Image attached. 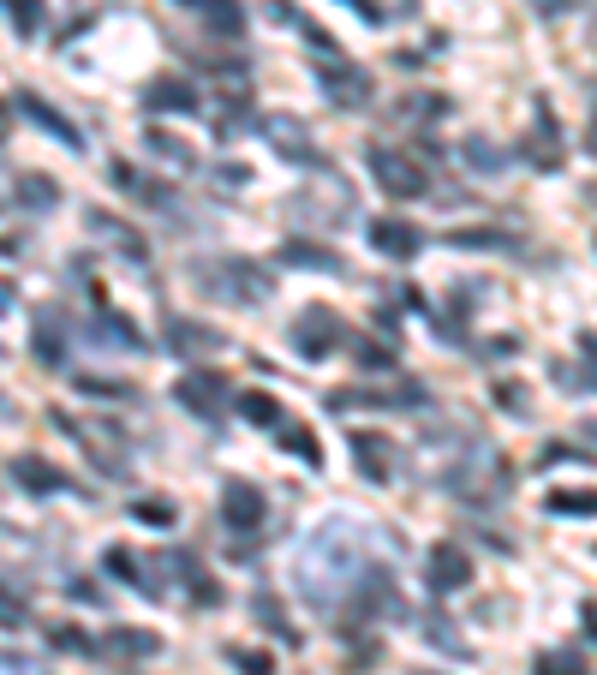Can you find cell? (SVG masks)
Here are the masks:
<instances>
[{"label": "cell", "mask_w": 597, "mask_h": 675, "mask_svg": "<svg viewBox=\"0 0 597 675\" xmlns=\"http://www.w3.org/2000/svg\"><path fill=\"white\" fill-rule=\"evenodd\" d=\"M227 664H234L239 675H275V664H270V652H258V646H246V652H227Z\"/></svg>", "instance_id": "38"}, {"label": "cell", "mask_w": 597, "mask_h": 675, "mask_svg": "<svg viewBox=\"0 0 597 675\" xmlns=\"http://www.w3.org/2000/svg\"><path fill=\"white\" fill-rule=\"evenodd\" d=\"M192 282L210 293V299H227V305H263L270 299V270L251 258H198L192 263Z\"/></svg>", "instance_id": "2"}, {"label": "cell", "mask_w": 597, "mask_h": 675, "mask_svg": "<svg viewBox=\"0 0 597 675\" xmlns=\"http://www.w3.org/2000/svg\"><path fill=\"white\" fill-rule=\"evenodd\" d=\"M287 335H294V353H299V359H329L335 347H347V323H341L329 305H305Z\"/></svg>", "instance_id": "4"}, {"label": "cell", "mask_w": 597, "mask_h": 675, "mask_svg": "<svg viewBox=\"0 0 597 675\" xmlns=\"http://www.w3.org/2000/svg\"><path fill=\"white\" fill-rule=\"evenodd\" d=\"M353 7H359V12H365V19H371V24H377V19H383V12H377V7H371V0H353Z\"/></svg>", "instance_id": "45"}, {"label": "cell", "mask_w": 597, "mask_h": 675, "mask_svg": "<svg viewBox=\"0 0 597 675\" xmlns=\"http://www.w3.org/2000/svg\"><path fill=\"white\" fill-rule=\"evenodd\" d=\"M466 162H473V168H485V174L502 168V156H497V150H485V138H473V144H466Z\"/></svg>", "instance_id": "42"}, {"label": "cell", "mask_w": 597, "mask_h": 675, "mask_svg": "<svg viewBox=\"0 0 597 675\" xmlns=\"http://www.w3.org/2000/svg\"><path fill=\"white\" fill-rule=\"evenodd\" d=\"M55 425L67 430V437L84 442V454H91L102 473H120V466H126V430L120 425H79L72 413H55Z\"/></svg>", "instance_id": "7"}, {"label": "cell", "mask_w": 597, "mask_h": 675, "mask_svg": "<svg viewBox=\"0 0 597 675\" xmlns=\"http://www.w3.org/2000/svg\"><path fill=\"white\" fill-rule=\"evenodd\" d=\"M251 609H258V621H263L270 633H282L287 646H299V633L287 628V609H282V597H275V592H258V597H251Z\"/></svg>", "instance_id": "30"}, {"label": "cell", "mask_w": 597, "mask_h": 675, "mask_svg": "<svg viewBox=\"0 0 597 675\" xmlns=\"http://www.w3.org/2000/svg\"><path fill=\"white\" fill-rule=\"evenodd\" d=\"M323 91H329V102H341V108H365V102H371V72L353 67V60H323Z\"/></svg>", "instance_id": "11"}, {"label": "cell", "mask_w": 597, "mask_h": 675, "mask_svg": "<svg viewBox=\"0 0 597 675\" xmlns=\"http://www.w3.org/2000/svg\"><path fill=\"white\" fill-rule=\"evenodd\" d=\"M586 628H592V640H597V604H586Z\"/></svg>", "instance_id": "47"}, {"label": "cell", "mask_w": 597, "mask_h": 675, "mask_svg": "<svg viewBox=\"0 0 597 675\" xmlns=\"http://www.w3.org/2000/svg\"><path fill=\"white\" fill-rule=\"evenodd\" d=\"M79 394H102V401H132V383H126V377H96V371H84L79 377Z\"/></svg>", "instance_id": "36"}, {"label": "cell", "mask_w": 597, "mask_h": 675, "mask_svg": "<svg viewBox=\"0 0 597 675\" xmlns=\"http://www.w3.org/2000/svg\"><path fill=\"white\" fill-rule=\"evenodd\" d=\"M371 532L359 520H323V526L305 538L299 562H294V585L317 616H335L353 592L371 575Z\"/></svg>", "instance_id": "1"}, {"label": "cell", "mask_w": 597, "mask_h": 675, "mask_svg": "<svg viewBox=\"0 0 597 675\" xmlns=\"http://www.w3.org/2000/svg\"><path fill=\"white\" fill-rule=\"evenodd\" d=\"M7 12H12V31H19V36L43 31V0H7Z\"/></svg>", "instance_id": "37"}, {"label": "cell", "mask_w": 597, "mask_h": 675, "mask_svg": "<svg viewBox=\"0 0 597 675\" xmlns=\"http://www.w3.org/2000/svg\"><path fill=\"white\" fill-rule=\"evenodd\" d=\"M0 675H43V670H36V658H24V652H0Z\"/></svg>", "instance_id": "43"}, {"label": "cell", "mask_w": 597, "mask_h": 675, "mask_svg": "<svg viewBox=\"0 0 597 675\" xmlns=\"http://www.w3.org/2000/svg\"><path fill=\"white\" fill-rule=\"evenodd\" d=\"M24 621H31V597H24V585H19V580L0 575V628L19 633Z\"/></svg>", "instance_id": "26"}, {"label": "cell", "mask_w": 597, "mask_h": 675, "mask_svg": "<svg viewBox=\"0 0 597 675\" xmlns=\"http://www.w3.org/2000/svg\"><path fill=\"white\" fill-rule=\"evenodd\" d=\"M31 353H36L43 365H60V359H67V335H60V323H48V317H43V323H36Z\"/></svg>", "instance_id": "34"}, {"label": "cell", "mask_w": 597, "mask_h": 675, "mask_svg": "<svg viewBox=\"0 0 597 675\" xmlns=\"http://www.w3.org/2000/svg\"><path fill=\"white\" fill-rule=\"evenodd\" d=\"M263 138H270L275 150H282V156H294V162H305V168H317V150H311V132H305V120H294V114H263Z\"/></svg>", "instance_id": "12"}, {"label": "cell", "mask_w": 597, "mask_h": 675, "mask_svg": "<svg viewBox=\"0 0 597 675\" xmlns=\"http://www.w3.org/2000/svg\"><path fill=\"white\" fill-rule=\"evenodd\" d=\"M371 246L395 263H413L418 251H425V234H418L413 222H371Z\"/></svg>", "instance_id": "18"}, {"label": "cell", "mask_w": 597, "mask_h": 675, "mask_svg": "<svg viewBox=\"0 0 597 675\" xmlns=\"http://www.w3.org/2000/svg\"><path fill=\"white\" fill-rule=\"evenodd\" d=\"M282 263H294V270H329V275H347V258L329 246H305V239H287L282 246Z\"/></svg>", "instance_id": "22"}, {"label": "cell", "mask_w": 597, "mask_h": 675, "mask_svg": "<svg viewBox=\"0 0 597 675\" xmlns=\"http://www.w3.org/2000/svg\"><path fill=\"white\" fill-rule=\"evenodd\" d=\"M19 203H24V210H55L60 186L43 180V174H19Z\"/></svg>", "instance_id": "31"}, {"label": "cell", "mask_w": 597, "mask_h": 675, "mask_svg": "<svg viewBox=\"0 0 597 675\" xmlns=\"http://www.w3.org/2000/svg\"><path fill=\"white\" fill-rule=\"evenodd\" d=\"M84 227H91V234L114 251V258H126V263H150V239L138 234L132 222H120L114 210H91V215H84Z\"/></svg>", "instance_id": "8"}, {"label": "cell", "mask_w": 597, "mask_h": 675, "mask_svg": "<svg viewBox=\"0 0 597 675\" xmlns=\"http://www.w3.org/2000/svg\"><path fill=\"white\" fill-rule=\"evenodd\" d=\"M538 675H586V658H580V652H544Z\"/></svg>", "instance_id": "39"}, {"label": "cell", "mask_w": 597, "mask_h": 675, "mask_svg": "<svg viewBox=\"0 0 597 675\" xmlns=\"http://www.w3.org/2000/svg\"><path fill=\"white\" fill-rule=\"evenodd\" d=\"M198 84H186V79H150L144 84V108L150 114H198Z\"/></svg>", "instance_id": "17"}, {"label": "cell", "mask_w": 597, "mask_h": 675, "mask_svg": "<svg viewBox=\"0 0 597 675\" xmlns=\"http://www.w3.org/2000/svg\"><path fill=\"white\" fill-rule=\"evenodd\" d=\"M371 174L389 198H430V168L401 144H371Z\"/></svg>", "instance_id": "3"}, {"label": "cell", "mask_w": 597, "mask_h": 675, "mask_svg": "<svg viewBox=\"0 0 597 675\" xmlns=\"http://www.w3.org/2000/svg\"><path fill=\"white\" fill-rule=\"evenodd\" d=\"M168 347L180 353V359H210V353L227 347V341L215 335V329L192 323V317H168Z\"/></svg>", "instance_id": "16"}, {"label": "cell", "mask_w": 597, "mask_h": 675, "mask_svg": "<svg viewBox=\"0 0 597 675\" xmlns=\"http://www.w3.org/2000/svg\"><path fill=\"white\" fill-rule=\"evenodd\" d=\"M544 508L550 514H597V490H550Z\"/></svg>", "instance_id": "35"}, {"label": "cell", "mask_w": 597, "mask_h": 675, "mask_svg": "<svg viewBox=\"0 0 597 675\" xmlns=\"http://www.w3.org/2000/svg\"><path fill=\"white\" fill-rule=\"evenodd\" d=\"M449 246H461V251H508V234L502 227H454Z\"/></svg>", "instance_id": "32"}, {"label": "cell", "mask_w": 597, "mask_h": 675, "mask_svg": "<svg viewBox=\"0 0 597 675\" xmlns=\"http://www.w3.org/2000/svg\"><path fill=\"white\" fill-rule=\"evenodd\" d=\"M239 418H251V425H282V401H275V394H263V389H246V394H239Z\"/></svg>", "instance_id": "28"}, {"label": "cell", "mask_w": 597, "mask_h": 675, "mask_svg": "<svg viewBox=\"0 0 597 675\" xmlns=\"http://www.w3.org/2000/svg\"><path fill=\"white\" fill-rule=\"evenodd\" d=\"M222 520L234 526V538H258L263 520H270V502L251 478H227L222 484Z\"/></svg>", "instance_id": "6"}, {"label": "cell", "mask_w": 597, "mask_h": 675, "mask_svg": "<svg viewBox=\"0 0 597 675\" xmlns=\"http://www.w3.org/2000/svg\"><path fill=\"white\" fill-rule=\"evenodd\" d=\"M144 150H150V156H162V162H168V168H198L192 144H180V138H174V132H156V126H150V132H144Z\"/></svg>", "instance_id": "27"}, {"label": "cell", "mask_w": 597, "mask_h": 675, "mask_svg": "<svg viewBox=\"0 0 597 675\" xmlns=\"http://www.w3.org/2000/svg\"><path fill=\"white\" fill-rule=\"evenodd\" d=\"M294 215L299 222H317V227H335V222H353V192L347 186H329V198H317V192H299L294 198Z\"/></svg>", "instance_id": "14"}, {"label": "cell", "mask_w": 597, "mask_h": 675, "mask_svg": "<svg viewBox=\"0 0 597 675\" xmlns=\"http://www.w3.org/2000/svg\"><path fill=\"white\" fill-rule=\"evenodd\" d=\"M162 652V633L150 628H108L96 633V652L91 658H108V664H144V658Z\"/></svg>", "instance_id": "9"}, {"label": "cell", "mask_w": 597, "mask_h": 675, "mask_svg": "<svg viewBox=\"0 0 597 675\" xmlns=\"http://www.w3.org/2000/svg\"><path fill=\"white\" fill-rule=\"evenodd\" d=\"M138 520H150V526H174V502H162V496H150V502H132Z\"/></svg>", "instance_id": "41"}, {"label": "cell", "mask_w": 597, "mask_h": 675, "mask_svg": "<svg viewBox=\"0 0 597 675\" xmlns=\"http://www.w3.org/2000/svg\"><path fill=\"white\" fill-rule=\"evenodd\" d=\"M203 24H210V36H239L246 31V7L239 0H203Z\"/></svg>", "instance_id": "25"}, {"label": "cell", "mask_w": 597, "mask_h": 675, "mask_svg": "<svg viewBox=\"0 0 597 675\" xmlns=\"http://www.w3.org/2000/svg\"><path fill=\"white\" fill-rule=\"evenodd\" d=\"M532 7H538V12H562L568 0H532Z\"/></svg>", "instance_id": "46"}, {"label": "cell", "mask_w": 597, "mask_h": 675, "mask_svg": "<svg viewBox=\"0 0 597 675\" xmlns=\"http://www.w3.org/2000/svg\"><path fill=\"white\" fill-rule=\"evenodd\" d=\"M592 150H597V126H592Z\"/></svg>", "instance_id": "52"}, {"label": "cell", "mask_w": 597, "mask_h": 675, "mask_svg": "<svg viewBox=\"0 0 597 675\" xmlns=\"http://www.w3.org/2000/svg\"><path fill=\"white\" fill-rule=\"evenodd\" d=\"M0 311H12V287L7 282H0Z\"/></svg>", "instance_id": "48"}, {"label": "cell", "mask_w": 597, "mask_h": 675, "mask_svg": "<svg viewBox=\"0 0 597 675\" xmlns=\"http://www.w3.org/2000/svg\"><path fill=\"white\" fill-rule=\"evenodd\" d=\"M12 478H19L31 496H60V490H67V473L48 466L43 454H19V461H12Z\"/></svg>", "instance_id": "20"}, {"label": "cell", "mask_w": 597, "mask_h": 675, "mask_svg": "<svg viewBox=\"0 0 597 675\" xmlns=\"http://www.w3.org/2000/svg\"><path fill=\"white\" fill-rule=\"evenodd\" d=\"M91 341H102V347H126V353H144V335H138L126 317H102V335H91Z\"/></svg>", "instance_id": "33"}, {"label": "cell", "mask_w": 597, "mask_h": 675, "mask_svg": "<svg viewBox=\"0 0 597 675\" xmlns=\"http://www.w3.org/2000/svg\"><path fill=\"white\" fill-rule=\"evenodd\" d=\"M275 437H282V449H287V454H299L305 466H317V461H323V449H317V437H311V430H305V425H294V418H282V425H275Z\"/></svg>", "instance_id": "29"}, {"label": "cell", "mask_w": 597, "mask_h": 675, "mask_svg": "<svg viewBox=\"0 0 597 675\" xmlns=\"http://www.w3.org/2000/svg\"><path fill=\"white\" fill-rule=\"evenodd\" d=\"M174 394H180V406H186V413H198L203 425H222L227 406H234V383H227L222 371H198V365L174 383Z\"/></svg>", "instance_id": "5"}, {"label": "cell", "mask_w": 597, "mask_h": 675, "mask_svg": "<svg viewBox=\"0 0 597 675\" xmlns=\"http://www.w3.org/2000/svg\"><path fill=\"white\" fill-rule=\"evenodd\" d=\"M532 120H538V132H532V168L556 174V168H562V126H556V108L538 96V102H532Z\"/></svg>", "instance_id": "13"}, {"label": "cell", "mask_w": 597, "mask_h": 675, "mask_svg": "<svg viewBox=\"0 0 597 675\" xmlns=\"http://www.w3.org/2000/svg\"><path fill=\"white\" fill-rule=\"evenodd\" d=\"M329 406L335 413H353V406H425V389H341V394H329Z\"/></svg>", "instance_id": "19"}, {"label": "cell", "mask_w": 597, "mask_h": 675, "mask_svg": "<svg viewBox=\"0 0 597 675\" xmlns=\"http://www.w3.org/2000/svg\"><path fill=\"white\" fill-rule=\"evenodd\" d=\"M580 347H586V359H597V335H586V341H580Z\"/></svg>", "instance_id": "49"}, {"label": "cell", "mask_w": 597, "mask_h": 675, "mask_svg": "<svg viewBox=\"0 0 597 675\" xmlns=\"http://www.w3.org/2000/svg\"><path fill=\"white\" fill-rule=\"evenodd\" d=\"M114 186H126L138 203H150V210H174V192L162 180H144L138 168H126V162H114Z\"/></svg>", "instance_id": "23"}, {"label": "cell", "mask_w": 597, "mask_h": 675, "mask_svg": "<svg viewBox=\"0 0 597 675\" xmlns=\"http://www.w3.org/2000/svg\"><path fill=\"white\" fill-rule=\"evenodd\" d=\"M586 198H592V203H597V180H592V186H586Z\"/></svg>", "instance_id": "50"}, {"label": "cell", "mask_w": 597, "mask_h": 675, "mask_svg": "<svg viewBox=\"0 0 597 675\" xmlns=\"http://www.w3.org/2000/svg\"><path fill=\"white\" fill-rule=\"evenodd\" d=\"M180 7H203V0H180Z\"/></svg>", "instance_id": "51"}, {"label": "cell", "mask_w": 597, "mask_h": 675, "mask_svg": "<svg viewBox=\"0 0 597 675\" xmlns=\"http://www.w3.org/2000/svg\"><path fill=\"white\" fill-rule=\"evenodd\" d=\"M7 132H12V114H7V102H0V144H7Z\"/></svg>", "instance_id": "44"}, {"label": "cell", "mask_w": 597, "mask_h": 675, "mask_svg": "<svg viewBox=\"0 0 597 675\" xmlns=\"http://www.w3.org/2000/svg\"><path fill=\"white\" fill-rule=\"evenodd\" d=\"M359 365L365 371H383V365H395V347L389 341H359Z\"/></svg>", "instance_id": "40"}, {"label": "cell", "mask_w": 597, "mask_h": 675, "mask_svg": "<svg viewBox=\"0 0 597 675\" xmlns=\"http://www.w3.org/2000/svg\"><path fill=\"white\" fill-rule=\"evenodd\" d=\"M19 108H24V114H31V120H36V126H43V132H55V138H60V144H67V150H84V138H79V126H72V120H67V114H60V108H48V102H43V96H31V91H19Z\"/></svg>", "instance_id": "21"}, {"label": "cell", "mask_w": 597, "mask_h": 675, "mask_svg": "<svg viewBox=\"0 0 597 675\" xmlns=\"http://www.w3.org/2000/svg\"><path fill=\"white\" fill-rule=\"evenodd\" d=\"M473 580V556L461 550V544H430V556H425V585L430 592H461V585Z\"/></svg>", "instance_id": "10"}, {"label": "cell", "mask_w": 597, "mask_h": 675, "mask_svg": "<svg viewBox=\"0 0 597 675\" xmlns=\"http://www.w3.org/2000/svg\"><path fill=\"white\" fill-rule=\"evenodd\" d=\"M353 461H359V473L371 484H389L395 478V442L377 437V430H353Z\"/></svg>", "instance_id": "15"}, {"label": "cell", "mask_w": 597, "mask_h": 675, "mask_svg": "<svg viewBox=\"0 0 597 675\" xmlns=\"http://www.w3.org/2000/svg\"><path fill=\"white\" fill-rule=\"evenodd\" d=\"M168 562H174V568H180V575H186V592H192V597H198L203 609H210V604H222V585H215L210 575H203L192 550H168Z\"/></svg>", "instance_id": "24"}]
</instances>
